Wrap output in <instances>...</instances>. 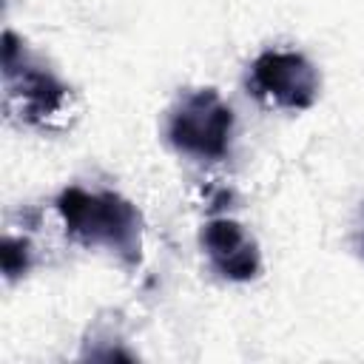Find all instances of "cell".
<instances>
[{"mask_svg":"<svg viewBox=\"0 0 364 364\" xmlns=\"http://www.w3.org/2000/svg\"><path fill=\"white\" fill-rule=\"evenodd\" d=\"M65 233L85 247H105L122 264L134 267L142 259V216L114 191L65 188L57 196Z\"/></svg>","mask_w":364,"mask_h":364,"instance_id":"1","label":"cell"},{"mask_svg":"<svg viewBox=\"0 0 364 364\" xmlns=\"http://www.w3.org/2000/svg\"><path fill=\"white\" fill-rule=\"evenodd\" d=\"M165 134L168 142L188 156L222 159L230 148L233 111L213 88H199L171 108Z\"/></svg>","mask_w":364,"mask_h":364,"instance_id":"2","label":"cell"},{"mask_svg":"<svg viewBox=\"0 0 364 364\" xmlns=\"http://www.w3.org/2000/svg\"><path fill=\"white\" fill-rule=\"evenodd\" d=\"M3 77L9 97L20 102V117L31 125H43L65 108L68 88L11 31L3 34Z\"/></svg>","mask_w":364,"mask_h":364,"instance_id":"3","label":"cell"},{"mask_svg":"<svg viewBox=\"0 0 364 364\" xmlns=\"http://www.w3.org/2000/svg\"><path fill=\"white\" fill-rule=\"evenodd\" d=\"M253 91L287 111H304L316 102L321 80L316 65L299 51H264L250 65Z\"/></svg>","mask_w":364,"mask_h":364,"instance_id":"4","label":"cell"},{"mask_svg":"<svg viewBox=\"0 0 364 364\" xmlns=\"http://www.w3.org/2000/svg\"><path fill=\"white\" fill-rule=\"evenodd\" d=\"M202 250L210 262V267L230 282H250L262 270V256L256 239L228 216L210 219L199 233Z\"/></svg>","mask_w":364,"mask_h":364,"instance_id":"5","label":"cell"},{"mask_svg":"<svg viewBox=\"0 0 364 364\" xmlns=\"http://www.w3.org/2000/svg\"><path fill=\"white\" fill-rule=\"evenodd\" d=\"M28 262H31L28 242H26V239H14V236H6L3 245H0V264H3L6 279H9V282L20 279V276L28 270Z\"/></svg>","mask_w":364,"mask_h":364,"instance_id":"6","label":"cell"},{"mask_svg":"<svg viewBox=\"0 0 364 364\" xmlns=\"http://www.w3.org/2000/svg\"><path fill=\"white\" fill-rule=\"evenodd\" d=\"M361 256H364V236H361Z\"/></svg>","mask_w":364,"mask_h":364,"instance_id":"7","label":"cell"}]
</instances>
